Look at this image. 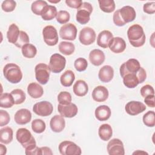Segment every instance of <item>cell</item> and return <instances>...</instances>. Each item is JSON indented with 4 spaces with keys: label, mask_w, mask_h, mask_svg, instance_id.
I'll list each match as a JSON object with an SVG mask.
<instances>
[{
    "label": "cell",
    "mask_w": 155,
    "mask_h": 155,
    "mask_svg": "<svg viewBox=\"0 0 155 155\" xmlns=\"http://www.w3.org/2000/svg\"><path fill=\"white\" fill-rule=\"evenodd\" d=\"M16 137L23 148L27 155H39V147L36 146V142L31 132L25 128H19L16 133Z\"/></svg>",
    "instance_id": "1"
},
{
    "label": "cell",
    "mask_w": 155,
    "mask_h": 155,
    "mask_svg": "<svg viewBox=\"0 0 155 155\" xmlns=\"http://www.w3.org/2000/svg\"><path fill=\"white\" fill-rule=\"evenodd\" d=\"M127 36L130 43L134 47H140L143 46L146 41V36L143 29L139 24H133L128 28Z\"/></svg>",
    "instance_id": "2"
},
{
    "label": "cell",
    "mask_w": 155,
    "mask_h": 155,
    "mask_svg": "<svg viewBox=\"0 0 155 155\" xmlns=\"http://www.w3.org/2000/svg\"><path fill=\"white\" fill-rule=\"evenodd\" d=\"M123 83L128 88H134L139 84L143 82L147 78V73L145 69L140 67L137 73H127L123 77Z\"/></svg>",
    "instance_id": "3"
},
{
    "label": "cell",
    "mask_w": 155,
    "mask_h": 155,
    "mask_svg": "<svg viewBox=\"0 0 155 155\" xmlns=\"http://www.w3.org/2000/svg\"><path fill=\"white\" fill-rule=\"evenodd\" d=\"M3 74L5 78L12 84H18L22 78V73L20 67L14 63H8L4 66Z\"/></svg>",
    "instance_id": "4"
},
{
    "label": "cell",
    "mask_w": 155,
    "mask_h": 155,
    "mask_svg": "<svg viewBox=\"0 0 155 155\" xmlns=\"http://www.w3.org/2000/svg\"><path fill=\"white\" fill-rule=\"evenodd\" d=\"M93 12L92 5L87 2H83L81 6L77 10L76 19L83 25L88 23L90 19V15Z\"/></svg>",
    "instance_id": "5"
},
{
    "label": "cell",
    "mask_w": 155,
    "mask_h": 155,
    "mask_svg": "<svg viewBox=\"0 0 155 155\" xmlns=\"http://www.w3.org/2000/svg\"><path fill=\"white\" fill-rule=\"evenodd\" d=\"M49 65L44 63H39L35 66V73L36 81L42 85H45L49 81L50 75Z\"/></svg>",
    "instance_id": "6"
},
{
    "label": "cell",
    "mask_w": 155,
    "mask_h": 155,
    "mask_svg": "<svg viewBox=\"0 0 155 155\" xmlns=\"http://www.w3.org/2000/svg\"><path fill=\"white\" fill-rule=\"evenodd\" d=\"M66 59L59 53H54L50 58L49 67L51 71L54 73L61 72L65 67Z\"/></svg>",
    "instance_id": "7"
},
{
    "label": "cell",
    "mask_w": 155,
    "mask_h": 155,
    "mask_svg": "<svg viewBox=\"0 0 155 155\" xmlns=\"http://www.w3.org/2000/svg\"><path fill=\"white\" fill-rule=\"evenodd\" d=\"M58 148L62 155H80L82 153L81 148L75 143L69 140L61 142Z\"/></svg>",
    "instance_id": "8"
},
{
    "label": "cell",
    "mask_w": 155,
    "mask_h": 155,
    "mask_svg": "<svg viewBox=\"0 0 155 155\" xmlns=\"http://www.w3.org/2000/svg\"><path fill=\"white\" fill-rule=\"evenodd\" d=\"M42 36L45 43L49 46L56 45L59 40L56 28L52 25H47L42 30Z\"/></svg>",
    "instance_id": "9"
},
{
    "label": "cell",
    "mask_w": 155,
    "mask_h": 155,
    "mask_svg": "<svg viewBox=\"0 0 155 155\" xmlns=\"http://www.w3.org/2000/svg\"><path fill=\"white\" fill-rule=\"evenodd\" d=\"M140 67V63L137 59L131 58L121 65L119 69L120 74L122 78L127 73H136L139 70Z\"/></svg>",
    "instance_id": "10"
},
{
    "label": "cell",
    "mask_w": 155,
    "mask_h": 155,
    "mask_svg": "<svg viewBox=\"0 0 155 155\" xmlns=\"http://www.w3.org/2000/svg\"><path fill=\"white\" fill-rule=\"evenodd\" d=\"M53 111V105L47 101L37 102L33 107V111L37 115L42 117L50 116Z\"/></svg>",
    "instance_id": "11"
},
{
    "label": "cell",
    "mask_w": 155,
    "mask_h": 155,
    "mask_svg": "<svg viewBox=\"0 0 155 155\" xmlns=\"http://www.w3.org/2000/svg\"><path fill=\"white\" fill-rule=\"evenodd\" d=\"M77 28L72 23L64 24L59 30L60 37L64 40L74 41L77 36Z\"/></svg>",
    "instance_id": "12"
},
{
    "label": "cell",
    "mask_w": 155,
    "mask_h": 155,
    "mask_svg": "<svg viewBox=\"0 0 155 155\" xmlns=\"http://www.w3.org/2000/svg\"><path fill=\"white\" fill-rule=\"evenodd\" d=\"M96 37V35L94 30L90 27H86L80 31L79 40L82 44L90 45L95 41Z\"/></svg>",
    "instance_id": "13"
},
{
    "label": "cell",
    "mask_w": 155,
    "mask_h": 155,
    "mask_svg": "<svg viewBox=\"0 0 155 155\" xmlns=\"http://www.w3.org/2000/svg\"><path fill=\"white\" fill-rule=\"evenodd\" d=\"M107 152L110 155H124L125 150L123 142L117 138L110 140L107 144Z\"/></svg>",
    "instance_id": "14"
},
{
    "label": "cell",
    "mask_w": 155,
    "mask_h": 155,
    "mask_svg": "<svg viewBox=\"0 0 155 155\" xmlns=\"http://www.w3.org/2000/svg\"><path fill=\"white\" fill-rule=\"evenodd\" d=\"M145 110V105L139 101H130L125 105V107L126 113L131 116L137 115L144 111Z\"/></svg>",
    "instance_id": "15"
},
{
    "label": "cell",
    "mask_w": 155,
    "mask_h": 155,
    "mask_svg": "<svg viewBox=\"0 0 155 155\" xmlns=\"http://www.w3.org/2000/svg\"><path fill=\"white\" fill-rule=\"evenodd\" d=\"M58 110L62 116L68 118L74 117L78 112V107L73 103H70L67 105H61L59 104Z\"/></svg>",
    "instance_id": "16"
},
{
    "label": "cell",
    "mask_w": 155,
    "mask_h": 155,
    "mask_svg": "<svg viewBox=\"0 0 155 155\" xmlns=\"http://www.w3.org/2000/svg\"><path fill=\"white\" fill-rule=\"evenodd\" d=\"M31 113L29 110L22 108L16 112L15 114L14 119L17 124L25 125L31 121Z\"/></svg>",
    "instance_id": "17"
},
{
    "label": "cell",
    "mask_w": 155,
    "mask_h": 155,
    "mask_svg": "<svg viewBox=\"0 0 155 155\" xmlns=\"http://www.w3.org/2000/svg\"><path fill=\"white\" fill-rule=\"evenodd\" d=\"M127 47L125 40L120 37H113L111 40L108 47L114 53H120L125 51Z\"/></svg>",
    "instance_id": "18"
},
{
    "label": "cell",
    "mask_w": 155,
    "mask_h": 155,
    "mask_svg": "<svg viewBox=\"0 0 155 155\" xmlns=\"http://www.w3.org/2000/svg\"><path fill=\"white\" fill-rule=\"evenodd\" d=\"M120 16L125 23H128L133 21L136 17V13L134 8L131 6H124L119 9Z\"/></svg>",
    "instance_id": "19"
},
{
    "label": "cell",
    "mask_w": 155,
    "mask_h": 155,
    "mask_svg": "<svg viewBox=\"0 0 155 155\" xmlns=\"http://www.w3.org/2000/svg\"><path fill=\"white\" fill-rule=\"evenodd\" d=\"M109 96L108 89L104 86L99 85L95 87L92 92V97L93 100L97 102L105 101Z\"/></svg>",
    "instance_id": "20"
},
{
    "label": "cell",
    "mask_w": 155,
    "mask_h": 155,
    "mask_svg": "<svg viewBox=\"0 0 155 155\" xmlns=\"http://www.w3.org/2000/svg\"><path fill=\"white\" fill-rule=\"evenodd\" d=\"M51 130L55 133H60L65 127V120L61 115H54L50 121Z\"/></svg>",
    "instance_id": "21"
},
{
    "label": "cell",
    "mask_w": 155,
    "mask_h": 155,
    "mask_svg": "<svg viewBox=\"0 0 155 155\" xmlns=\"http://www.w3.org/2000/svg\"><path fill=\"white\" fill-rule=\"evenodd\" d=\"M114 76V70L110 65H106L103 66L99 71L98 78L99 80L104 82L107 83L110 82Z\"/></svg>",
    "instance_id": "22"
},
{
    "label": "cell",
    "mask_w": 155,
    "mask_h": 155,
    "mask_svg": "<svg viewBox=\"0 0 155 155\" xmlns=\"http://www.w3.org/2000/svg\"><path fill=\"white\" fill-rule=\"evenodd\" d=\"M113 38V35L111 31L107 30H103L99 33L97 37V44L103 48H107Z\"/></svg>",
    "instance_id": "23"
},
{
    "label": "cell",
    "mask_w": 155,
    "mask_h": 155,
    "mask_svg": "<svg viewBox=\"0 0 155 155\" xmlns=\"http://www.w3.org/2000/svg\"><path fill=\"white\" fill-rule=\"evenodd\" d=\"M105 59V54L99 49H94L90 52L89 60L94 66L101 65L104 63Z\"/></svg>",
    "instance_id": "24"
},
{
    "label": "cell",
    "mask_w": 155,
    "mask_h": 155,
    "mask_svg": "<svg viewBox=\"0 0 155 155\" xmlns=\"http://www.w3.org/2000/svg\"><path fill=\"white\" fill-rule=\"evenodd\" d=\"M96 118L99 121H105L108 120L111 114V111L109 107L105 105L97 107L94 112Z\"/></svg>",
    "instance_id": "25"
},
{
    "label": "cell",
    "mask_w": 155,
    "mask_h": 155,
    "mask_svg": "<svg viewBox=\"0 0 155 155\" xmlns=\"http://www.w3.org/2000/svg\"><path fill=\"white\" fill-rule=\"evenodd\" d=\"M27 93L32 98L38 99L43 95L44 90L39 84L31 82L27 87Z\"/></svg>",
    "instance_id": "26"
},
{
    "label": "cell",
    "mask_w": 155,
    "mask_h": 155,
    "mask_svg": "<svg viewBox=\"0 0 155 155\" xmlns=\"http://www.w3.org/2000/svg\"><path fill=\"white\" fill-rule=\"evenodd\" d=\"M73 92L79 96L82 97L85 96L88 91V86L87 84L83 80H78L73 85Z\"/></svg>",
    "instance_id": "27"
},
{
    "label": "cell",
    "mask_w": 155,
    "mask_h": 155,
    "mask_svg": "<svg viewBox=\"0 0 155 155\" xmlns=\"http://www.w3.org/2000/svg\"><path fill=\"white\" fill-rule=\"evenodd\" d=\"M98 135L101 139L104 141L110 140L113 135V130L111 125L108 124L101 125L98 130Z\"/></svg>",
    "instance_id": "28"
},
{
    "label": "cell",
    "mask_w": 155,
    "mask_h": 155,
    "mask_svg": "<svg viewBox=\"0 0 155 155\" xmlns=\"http://www.w3.org/2000/svg\"><path fill=\"white\" fill-rule=\"evenodd\" d=\"M20 30L19 27L15 24H12L7 32V38L10 43L15 44L19 36Z\"/></svg>",
    "instance_id": "29"
},
{
    "label": "cell",
    "mask_w": 155,
    "mask_h": 155,
    "mask_svg": "<svg viewBox=\"0 0 155 155\" xmlns=\"http://www.w3.org/2000/svg\"><path fill=\"white\" fill-rule=\"evenodd\" d=\"M13 131L12 128L5 127L0 130V142L4 144H8L13 140Z\"/></svg>",
    "instance_id": "30"
},
{
    "label": "cell",
    "mask_w": 155,
    "mask_h": 155,
    "mask_svg": "<svg viewBox=\"0 0 155 155\" xmlns=\"http://www.w3.org/2000/svg\"><path fill=\"white\" fill-rule=\"evenodd\" d=\"M75 79V75L73 71L67 70L64 71L60 77V82L64 87H70Z\"/></svg>",
    "instance_id": "31"
},
{
    "label": "cell",
    "mask_w": 155,
    "mask_h": 155,
    "mask_svg": "<svg viewBox=\"0 0 155 155\" xmlns=\"http://www.w3.org/2000/svg\"><path fill=\"white\" fill-rule=\"evenodd\" d=\"M58 12L55 6L47 5L42 13L41 17L44 21H50L57 15Z\"/></svg>",
    "instance_id": "32"
},
{
    "label": "cell",
    "mask_w": 155,
    "mask_h": 155,
    "mask_svg": "<svg viewBox=\"0 0 155 155\" xmlns=\"http://www.w3.org/2000/svg\"><path fill=\"white\" fill-rule=\"evenodd\" d=\"M59 51L64 55L69 56L72 54L75 50L74 45L71 42L62 41L59 44Z\"/></svg>",
    "instance_id": "33"
},
{
    "label": "cell",
    "mask_w": 155,
    "mask_h": 155,
    "mask_svg": "<svg viewBox=\"0 0 155 155\" xmlns=\"http://www.w3.org/2000/svg\"><path fill=\"white\" fill-rule=\"evenodd\" d=\"M15 104L14 99L11 93H4L1 94L0 106L1 108H11Z\"/></svg>",
    "instance_id": "34"
},
{
    "label": "cell",
    "mask_w": 155,
    "mask_h": 155,
    "mask_svg": "<svg viewBox=\"0 0 155 155\" xmlns=\"http://www.w3.org/2000/svg\"><path fill=\"white\" fill-rule=\"evenodd\" d=\"M99 5L102 11L105 13H111L115 10L116 5L113 0H99Z\"/></svg>",
    "instance_id": "35"
},
{
    "label": "cell",
    "mask_w": 155,
    "mask_h": 155,
    "mask_svg": "<svg viewBox=\"0 0 155 155\" xmlns=\"http://www.w3.org/2000/svg\"><path fill=\"white\" fill-rule=\"evenodd\" d=\"M22 55L27 58H33L37 53L36 47L31 44H27L21 48Z\"/></svg>",
    "instance_id": "36"
},
{
    "label": "cell",
    "mask_w": 155,
    "mask_h": 155,
    "mask_svg": "<svg viewBox=\"0 0 155 155\" xmlns=\"http://www.w3.org/2000/svg\"><path fill=\"white\" fill-rule=\"evenodd\" d=\"M48 5L47 2L42 0H38L34 1L31 5V10L32 12L36 15L41 16L42 12L44 11L45 7Z\"/></svg>",
    "instance_id": "37"
},
{
    "label": "cell",
    "mask_w": 155,
    "mask_h": 155,
    "mask_svg": "<svg viewBox=\"0 0 155 155\" xmlns=\"http://www.w3.org/2000/svg\"><path fill=\"white\" fill-rule=\"evenodd\" d=\"M10 93L14 99L15 104L16 105L22 104L26 99L25 93L21 89H15L12 90Z\"/></svg>",
    "instance_id": "38"
},
{
    "label": "cell",
    "mask_w": 155,
    "mask_h": 155,
    "mask_svg": "<svg viewBox=\"0 0 155 155\" xmlns=\"http://www.w3.org/2000/svg\"><path fill=\"white\" fill-rule=\"evenodd\" d=\"M46 128L44 121L40 119H36L31 122V129L36 133H42Z\"/></svg>",
    "instance_id": "39"
},
{
    "label": "cell",
    "mask_w": 155,
    "mask_h": 155,
    "mask_svg": "<svg viewBox=\"0 0 155 155\" xmlns=\"http://www.w3.org/2000/svg\"><path fill=\"white\" fill-rule=\"evenodd\" d=\"M143 122L148 127H153L155 125V113L154 111H148L143 116Z\"/></svg>",
    "instance_id": "40"
},
{
    "label": "cell",
    "mask_w": 155,
    "mask_h": 155,
    "mask_svg": "<svg viewBox=\"0 0 155 155\" xmlns=\"http://www.w3.org/2000/svg\"><path fill=\"white\" fill-rule=\"evenodd\" d=\"M71 95L69 92L61 91L58 96V101L59 104L67 105L71 103Z\"/></svg>",
    "instance_id": "41"
},
{
    "label": "cell",
    "mask_w": 155,
    "mask_h": 155,
    "mask_svg": "<svg viewBox=\"0 0 155 155\" xmlns=\"http://www.w3.org/2000/svg\"><path fill=\"white\" fill-rule=\"evenodd\" d=\"M70 18V13L66 10H60L58 12L56 16V21L61 24H67Z\"/></svg>",
    "instance_id": "42"
},
{
    "label": "cell",
    "mask_w": 155,
    "mask_h": 155,
    "mask_svg": "<svg viewBox=\"0 0 155 155\" xmlns=\"http://www.w3.org/2000/svg\"><path fill=\"white\" fill-rule=\"evenodd\" d=\"M29 42L30 39L27 33L24 31H20L19 38L14 45L18 48H22L24 45L28 44Z\"/></svg>",
    "instance_id": "43"
},
{
    "label": "cell",
    "mask_w": 155,
    "mask_h": 155,
    "mask_svg": "<svg viewBox=\"0 0 155 155\" xmlns=\"http://www.w3.org/2000/svg\"><path fill=\"white\" fill-rule=\"evenodd\" d=\"M74 67L78 71H85L88 67L87 61L84 58H79L74 61Z\"/></svg>",
    "instance_id": "44"
},
{
    "label": "cell",
    "mask_w": 155,
    "mask_h": 155,
    "mask_svg": "<svg viewBox=\"0 0 155 155\" xmlns=\"http://www.w3.org/2000/svg\"><path fill=\"white\" fill-rule=\"evenodd\" d=\"M16 6V1L13 0L4 1L1 4V8L5 12H13Z\"/></svg>",
    "instance_id": "45"
},
{
    "label": "cell",
    "mask_w": 155,
    "mask_h": 155,
    "mask_svg": "<svg viewBox=\"0 0 155 155\" xmlns=\"http://www.w3.org/2000/svg\"><path fill=\"white\" fill-rule=\"evenodd\" d=\"M140 94L143 97H145L148 95L154 94V90L153 87L148 84L143 85L140 90Z\"/></svg>",
    "instance_id": "46"
},
{
    "label": "cell",
    "mask_w": 155,
    "mask_h": 155,
    "mask_svg": "<svg viewBox=\"0 0 155 155\" xmlns=\"http://www.w3.org/2000/svg\"><path fill=\"white\" fill-rule=\"evenodd\" d=\"M10 120V115L7 111L1 110H0V126L3 127L7 125Z\"/></svg>",
    "instance_id": "47"
},
{
    "label": "cell",
    "mask_w": 155,
    "mask_h": 155,
    "mask_svg": "<svg viewBox=\"0 0 155 155\" xmlns=\"http://www.w3.org/2000/svg\"><path fill=\"white\" fill-rule=\"evenodd\" d=\"M143 10L147 14H154L155 13V2H148L143 6Z\"/></svg>",
    "instance_id": "48"
},
{
    "label": "cell",
    "mask_w": 155,
    "mask_h": 155,
    "mask_svg": "<svg viewBox=\"0 0 155 155\" xmlns=\"http://www.w3.org/2000/svg\"><path fill=\"white\" fill-rule=\"evenodd\" d=\"M113 20L114 24L116 25L119 26V27H122L126 24V23H125L123 21V20L122 19V18L120 16L119 9L117 10L116 12H114L113 16Z\"/></svg>",
    "instance_id": "49"
},
{
    "label": "cell",
    "mask_w": 155,
    "mask_h": 155,
    "mask_svg": "<svg viewBox=\"0 0 155 155\" xmlns=\"http://www.w3.org/2000/svg\"><path fill=\"white\" fill-rule=\"evenodd\" d=\"M82 1L81 0H66L65 3L67 5V6L73 8H77L78 9L82 4Z\"/></svg>",
    "instance_id": "50"
},
{
    "label": "cell",
    "mask_w": 155,
    "mask_h": 155,
    "mask_svg": "<svg viewBox=\"0 0 155 155\" xmlns=\"http://www.w3.org/2000/svg\"><path fill=\"white\" fill-rule=\"evenodd\" d=\"M144 102L145 104L151 108H154L155 106L154 104V94L148 95L144 97Z\"/></svg>",
    "instance_id": "51"
},
{
    "label": "cell",
    "mask_w": 155,
    "mask_h": 155,
    "mask_svg": "<svg viewBox=\"0 0 155 155\" xmlns=\"http://www.w3.org/2000/svg\"><path fill=\"white\" fill-rule=\"evenodd\" d=\"M52 155L53 152L51 150L47 147H42L39 148V155Z\"/></svg>",
    "instance_id": "52"
},
{
    "label": "cell",
    "mask_w": 155,
    "mask_h": 155,
    "mask_svg": "<svg viewBox=\"0 0 155 155\" xmlns=\"http://www.w3.org/2000/svg\"><path fill=\"white\" fill-rule=\"evenodd\" d=\"M7 153V148L5 145L1 143L0 144V154L1 155H4Z\"/></svg>",
    "instance_id": "53"
},
{
    "label": "cell",
    "mask_w": 155,
    "mask_h": 155,
    "mask_svg": "<svg viewBox=\"0 0 155 155\" xmlns=\"http://www.w3.org/2000/svg\"><path fill=\"white\" fill-rule=\"evenodd\" d=\"M154 33H153V34H152V35H151V39H150V43H151V45H152V47H154Z\"/></svg>",
    "instance_id": "54"
},
{
    "label": "cell",
    "mask_w": 155,
    "mask_h": 155,
    "mask_svg": "<svg viewBox=\"0 0 155 155\" xmlns=\"http://www.w3.org/2000/svg\"><path fill=\"white\" fill-rule=\"evenodd\" d=\"M148 154V153H146V152H145V151H140L139 150H138V151H135V152H134L133 154Z\"/></svg>",
    "instance_id": "55"
},
{
    "label": "cell",
    "mask_w": 155,
    "mask_h": 155,
    "mask_svg": "<svg viewBox=\"0 0 155 155\" xmlns=\"http://www.w3.org/2000/svg\"><path fill=\"white\" fill-rule=\"evenodd\" d=\"M49 2H51V3H57V2H60V1H49Z\"/></svg>",
    "instance_id": "56"
}]
</instances>
